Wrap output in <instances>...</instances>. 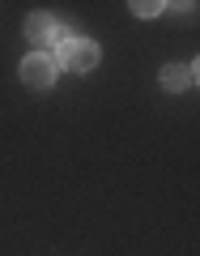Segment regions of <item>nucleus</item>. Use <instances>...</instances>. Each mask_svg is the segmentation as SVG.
<instances>
[{
  "label": "nucleus",
  "instance_id": "1",
  "mask_svg": "<svg viewBox=\"0 0 200 256\" xmlns=\"http://www.w3.org/2000/svg\"><path fill=\"white\" fill-rule=\"evenodd\" d=\"M55 68H73V73H90V68H98V43H90V38H64V43H55Z\"/></svg>",
  "mask_w": 200,
  "mask_h": 256
},
{
  "label": "nucleus",
  "instance_id": "2",
  "mask_svg": "<svg viewBox=\"0 0 200 256\" xmlns=\"http://www.w3.org/2000/svg\"><path fill=\"white\" fill-rule=\"evenodd\" d=\"M21 82L30 86V90H51L55 82V60L43 52H30L26 60H21Z\"/></svg>",
  "mask_w": 200,
  "mask_h": 256
},
{
  "label": "nucleus",
  "instance_id": "3",
  "mask_svg": "<svg viewBox=\"0 0 200 256\" xmlns=\"http://www.w3.org/2000/svg\"><path fill=\"white\" fill-rule=\"evenodd\" d=\"M162 86L166 90H192V86H196V64H166Z\"/></svg>",
  "mask_w": 200,
  "mask_h": 256
},
{
  "label": "nucleus",
  "instance_id": "4",
  "mask_svg": "<svg viewBox=\"0 0 200 256\" xmlns=\"http://www.w3.org/2000/svg\"><path fill=\"white\" fill-rule=\"evenodd\" d=\"M26 38L38 43V47L51 43V38H55V22L47 18V13H30V18H26Z\"/></svg>",
  "mask_w": 200,
  "mask_h": 256
},
{
  "label": "nucleus",
  "instance_id": "5",
  "mask_svg": "<svg viewBox=\"0 0 200 256\" xmlns=\"http://www.w3.org/2000/svg\"><path fill=\"white\" fill-rule=\"evenodd\" d=\"M162 9H166V4H158V0H137V4H132V13H137V18H158Z\"/></svg>",
  "mask_w": 200,
  "mask_h": 256
}]
</instances>
